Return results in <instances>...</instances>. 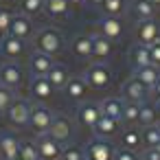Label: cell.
I'll return each instance as SVG.
<instances>
[{
	"label": "cell",
	"mask_w": 160,
	"mask_h": 160,
	"mask_svg": "<svg viewBox=\"0 0 160 160\" xmlns=\"http://www.w3.org/2000/svg\"><path fill=\"white\" fill-rule=\"evenodd\" d=\"M46 79L51 81V86H53L55 90H64V86H66L68 79H70V72H68V68H66L64 64H53V68L46 72Z\"/></svg>",
	"instance_id": "cell-21"
},
{
	"label": "cell",
	"mask_w": 160,
	"mask_h": 160,
	"mask_svg": "<svg viewBox=\"0 0 160 160\" xmlns=\"http://www.w3.org/2000/svg\"><path fill=\"white\" fill-rule=\"evenodd\" d=\"M13 99H16L13 90L5 88V86H0V114H5V112L9 110V105L13 103Z\"/></svg>",
	"instance_id": "cell-36"
},
{
	"label": "cell",
	"mask_w": 160,
	"mask_h": 160,
	"mask_svg": "<svg viewBox=\"0 0 160 160\" xmlns=\"http://www.w3.org/2000/svg\"><path fill=\"white\" fill-rule=\"evenodd\" d=\"M59 160H62V158H59Z\"/></svg>",
	"instance_id": "cell-48"
},
{
	"label": "cell",
	"mask_w": 160,
	"mask_h": 160,
	"mask_svg": "<svg viewBox=\"0 0 160 160\" xmlns=\"http://www.w3.org/2000/svg\"><path fill=\"white\" fill-rule=\"evenodd\" d=\"M88 92H90V88H88L83 75L81 77H70L68 83L64 86V94H66L68 101H83L88 97Z\"/></svg>",
	"instance_id": "cell-15"
},
{
	"label": "cell",
	"mask_w": 160,
	"mask_h": 160,
	"mask_svg": "<svg viewBox=\"0 0 160 160\" xmlns=\"http://www.w3.org/2000/svg\"><path fill=\"white\" fill-rule=\"evenodd\" d=\"M18 158H22V160H40V151H38L35 140H20Z\"/></svg>",
	"instance_id": "cell-30"
},
{
	"label": "cell",
	"mask_w": 160,
	"mask_h": 160,
	"mask_svg": "<svg viewBox=\"0 0 160 160\" xmlns=\"http://www.w3.org/2000/svg\"><path fill=\"white\" fill-rule=\"evenodd\" d=\"M83 79H86L90 90H105L112 83V72H110V68L103 62H99V64H92L83 72Z\"/></svg>",
	"instance_id": "cell-2"
},
{
	"label": "cell",
	"mask_w": 160,
	"mask_h": 160,
	"mask_svg": "<svg viewBox=\"0 0 160 160\" xmlns=\"http://www.w3.org/2000/svg\"><path fill=\"white\" fill-rule=\"evenodd\" d=\"M68 2H70V7H72V5H77V7H83V5L88 2V0H68Z\"/></svg>",
	"instance_id": "cell-42"
},
{
	"label": "cell",
	"mask_w": 160,
	"mask_h": 160,
	"mask_svg": "<svg viewBox=\"0 0 160 160\" xmlns=\"http://www.w3.org/2000/svg\"><path fill=\"white\" fill-rule=\"evenodd\" d=\"M140 158H142V160H160V151H158L156 147H147Z\"/></svg>",
	"instance_id": "cell-40"
},
{
	"label": "cell",
	"mask_w": 160,
	"mask_h": 160,
	"mask_svg": "<svg viewBox=\"0 0 160 160\" xmlns=\"http://www.w3.org/2000/svg\"><path fill=\"white\" fill-rule=\"evenodd\" d=\"M103 114H101V108H99V103H83V105H79V110H77V121L83 125V127H94L97 125V121L101 118Z\"/></svg>",
	"instance_id": "cell-18"
},
{
	"label": "cell",
	"mask_w": 160,
	"mask_h": 160,
	"mask_svg": "<svg viewBox=\"0 0 160 160\" xmlns=\"http://www.w3.org/2000/svg\"><path fill=\"white\" fill-rule=\"evenodd\" d=\"M44 11L53 20H64L70 16V2L68 0H44Z\"/></svg>",
	"instance_id": "cell-20"
},
{
	"label": "cell",
	"mask_w": 160,
	"mask_h": 160,
	"mask_svg": "<svg viewBox=\"0 0 160 160\" xmlns=\"http://www.w3.org/2000/svg\"><path fill=\"white\" fill-rule=\"evenodd\" d=\"M92 129H94V136H97V138H105V140H108V138H112L114 134H118V129H121V121L110 118V116H101Z\"/></svg>",
	"instance_id": "cell-19"
},
{
	"label": "cell",
	"mask_w": 160,
	"mask_h": 160,
	"mask_svg": "<svg viewBox=\"0 0 160 160\" xmlns=\"http://www.w3.org/2000/svg\"><path fill=\"white\" fill-rule=\"evenodd\" d=\"M62 160H86V153H83V149H79L75 145H68L62 151Z\"/></svg>",
	"instance_id": "cell-37"
},
{
	"label": "cell",
	"mask_w": 160,
	"mask_h": 160,
	"mask_svg": "<svg viewBox=\"0 0 160 160\" xmlns=\"http://www.w3.org/2000/svg\"><path fill=\"white\" fill-rule=\"evenodd\" d=\"M129 59H132V64H134V70H136V68H142V66H147V64H151V62H149V48L142 46V44L132 46Z\"/></svg>",
	"instance_id": "cell-27"
},
{
	"label": "cell",
	"mask_w": 160,
	"mask_h": 160,
	"mask_svg": "<svg viewBox=\"0 0 160 160\" xmlns=\"http://www.w3.org/2000/svg\"><path fill=\"white\" fill-rule=\"evenodd\" d=\"M88 2L94 5V7H101V5H103V0H88Z\"/></svg>",
	"instance_id": "cell-43"
},
{
	"label": "cell",
	"mask_w": 160,
	"mask_h": 160,
	"mask_svg": "<svg viewBox=\"0 0 160 160\" xmlns=\"http://www.w3.org/2000/svg\"><path fill=\"white\" fill-rule=\"evenodd\" d=\"M31 108L33 103L27 101V99H13V103L9 105V110L5 112L7 121L13 125V127H27L29 125V118H31Z\"/></svg>",
	"instance_id": "cell-3"
},
{
	"label": "cell",
	"mask_w": 160,
	"mask_h": 160,
	"mask_svg": "<svg viewBox=\"0 0 160 160\" xmlns=\"http://www.w3.org/2000/svg\"><path fill=\"white\" fill-rule=\"evenodd\" d=\"M53 118H55V112H53L51 108H46L44 103H40V105H33V108H31L29 127H31V129H33L38 136H42V134H48V127H51Z\"/></svg>",
	"instance_id": "cell-4"
},
{
	"label": "cell",
	"mask_w": 160,
	"mask_h": 160,
	"mask_svg": "<svg viewBox=\"0 0 160 160\" xmlns=\"http://www.w3.org/2000/svg\"><path fill=\"white\" fill-rule=\"evenodd\" d=\"M121 145H123L125 149H129V151H136V149L142 145V134H140L138 129L129 127V129H125V132L121 134Z\"/></svg>",
	"instance_id": "cell-26"
},
{
	"label": "cell",
	"mask_w": 160,
	"mask_h": 160,
	"mask_svg": "<svg viewBox=\"0 0 160 160\" xmlns=\"http://www.w3.org/2000/svg\"><path fill=\"white\" fill-rule=\"evenodd\" d=\"M125 33V27L118 18H110V16H103L101 22H99V35L108 38L110 42H118Z\"/></svg>",
	"instance_id": "cell-14"
},
{
	"label": "cell",
	"mask_w": 160,
	"mask_h": 160,
	"mask_svg": "<svg viewBox=\"0 0 160 160\" xmlns=\"http://www.w3.org/2000/svg\"><path fill=\"white\" fill-rule=\"evenodd\" d=\"M35 145H38V151H40V160H59V158H62L64 145H62L59 140L51 138L48 134L38 136Z\"/></svg>",
	"instance_id": "cell-8"
},
{
	"label": "cell",
	"mask_w": 160,
	"mask_h": 160,
	"mask_svg": "<svg viewBox=\"0 0 160 160\" xmlns=\"http://www.w3.org/2000/svg\"><path fill=\"white\" fill-rule=\"evenodd\" d=\"M33 42H35V51L44 53V55H51V57L57 55V53H62V48H64V35L55 27L40 29L33 35Z\"/></svg>",
	"instance_id": "cell-1"
},
{
	"label": "cell",
	"mask_w": 160,
	"mask_h": 160,
	"mask_svg": "<svg viewBox=\"0 0 160 160\" xmlns=\"http://www.w3.org/2000/svg\"><path fill=\"white\" fill-rule=\"evenodd\" d=\"M0 53L9 62H18L20 57L27 55V42H22L18 38H11V35H5V38H0Z\"/></svg>",
	"instance_id": "cell-11"
},
{
	"label": "cell",
	"mask_w": 160,
	"mask_h": 160,
	"mask_svg": "<svg viewBox=\"0 0 160 160\" xmlns=\"http://www.w3.org/2000/svg\"><path fill=\"white\" fill-rule=\"evenodd\" d=\"M13 160H22V158H13Z\"/></svg>",
	"instance_id": "cell-47"
},
{
	"label": "cell",
	"mask_w": 160,
	"mask_h": 160,
	"mask_svg": "<svg viewBox=\"0 0 160 160\" xmlns=\"http://www.w3.org/2000/svg\"><path fill=\"white\" fill-rule=\"evenodd\" d=\"M136 40L142 46H151L160 40V24L156 20H138L136 24Z\"/></svg>",
	"instance_id": "cell-10"
},
{
	"label": "cell",
	"mask_w": 160,
	"mask_h": 160,
	"mask_svg": "<svg viewBox=\"0 0 160 160\" xmlns=\"http://www.w3.org/2000/svg\"><path fill=\"white\" fill-rule=\"evenodd\" d=\"M149 94H151L153 99H160V79H158V81L149 88Z\"/></svg>",
	"instance_id": "cell-41"
},
{
	"label": "cell",
	"mask_w": 160,
	"mask_h": 160,
	"mask_svg": "<svg viewBox=\"0 0 160 160\" xmlns=\"http://www.w3.org/2000/svg\"><path fill=\"white\" fill-rule=\"evenodd\" d=\"M138 112H140V105H136V103H125V108H123V116H121V123L138 125Z\"/></svg>",
	"instance_id": "cell-33"
},
{
	"label": "cell",
	"mask_w": 160,
	"mask_h": 160,
	"mask_svg": "<svg viewBox=\"0 0 160 160\" xmlns=\"http://www.w3.org/2000/svg\"><path fill=\"white\" fill-rule=\"evenodd\" d=\"M101 11H103V16L118 18V16L125 11V0H103V5H101Z\"/></svg>",
	"instance_id": "cell-31"
},
{
	"label": "cell",
	"mask_w": 160,
	"mask_h": 160,
	"mask_svg": "<svg viewBox=\"0 0 160 160\" xmlns=\"http://www.w3.org/2000/svg\"><path fill=\"white\" fill-rule=\"evenodd\" d=\"M22 83H24V68L18 62H5L0 66V86L18 90Z\"/></svg>",
	"instance_id": "cell-5"
},
{
	"label": "cell",
	"mask_w": 160,
	"mask_h": 160,
	"mask_svg": "<svg viewBox=\"0 0 160 160\" xmlns=\"http://www.w3.org/2000/svg\"><path fill=\"white\" fill-rule=\"evenodd\" d=\"M29 94L31 99L44 103V101H51L53 94H55V88L51 86V81L46 77H31V83H29Z\"/></svg>",
	"instance_id": "cell-12"
},
{
	"label": "cell",
	"mask_w": 160,
	"mask_h": 160,
	"mask_svg": "<svg viewBox=\"0 0 160 160\" xmlns=\"http://www.w3.org/2000/svg\"><path fill=\"white\" fill-rule=\"evenodd\" d=\"M44 11V0H20V13L33 18Z\"/></svg>",
	"instance_id": "cell-32"
},
{
	"label": "cell",
	"mask_w": 160,
	"mask_h": 160,
	"mask_svg": "<svg viewBox=\"0 0 160 160\" xmlns=\"http://www.w3.org/2000/svg\"><path fill=\"white\" fill-rule=\"evenodd\" d=\"M149 48V62L153 64V66H158L160 68V40L158 42H153L151 46H147Z\"/></svg>",
	"instance_id": "cell-39"
},
{
	"label": "cell",
	"mask_w": 160,
	"mask_h": 160,
	"mask_svg": "<svg viewBox=\"0 0 160 160\" xmlns=\"http://www.w3.org/2000/svg\"><path fill=\"white\" fill-rule=\"evenodd\" d=\"M48 136L55 138V140H59L62 145L68 142L72 138V121L66 114H55V118H53V123L48 127Z\"/></svg>",
	"instance_id": "cell-9"
},
{
	"label": "cell",
	"mask_w": 160,
	"mask_h": 160,
	"mask_svg": "<svg viewBox=\"0 0 160 160\" xmlns=\"http://www.w3.org/2000/svg\"><path fill=\"white\" fill-rule=\"evenodd\" d=\"M153 108H156V112H158V116H160V99H156V105H153Z\"/></svg>",
	"instance_id": "cell-44"
},
{
	"label": "cell",
	"mask_w": 160,
	"mask_h": 160,
	"mask_svg": "<svg viewBox=\"0 0 160 160\" xmlns=\"http://www.w3.org/2000/svg\"><path fill=\"white\" fill-rule=\"evenodd\" d=\"M53 57L51 55H44L40 51H35L31 57H29V70H31V77H46V72L53 68Z\"/></svg>",
	"instance_id": "cell-17"
},
{
	"label": "cell",
	"mask_w": 160,
	"mask_h": 160,
	"mask_svg": "<svg viewBox=\"0 0 160 160\" xmlns=\"http://www.w3.org/2000/svg\"><path fill=\"white\" fill-rule=\"evenodd\" d=\"M134 77H136L142 86L151 88V86L160 79V68L153 66V64H147V66H142V68H136V70H134Z\"/></svg>",
	"instance_id": "cell-25"
},
{
	"label": "cell",
	"mask_w": 160,
	"mask_h": 160,
	"mask_svg": "<svg viewBox=\"0 0 160 160\" xmlns=\"http://www.w3.org/2000/svg\"><path fill=\"white\" fill-rule=\"evenodd\" d=\"M9 35H11V38H18V40H22V42L31 40V38H33V22H31V18L24 16V13H16L13 20H11Z\"/></svg>",
	"instance_id": "cell-13"
},
{
	"label": "cell",
	"mask_w": 160,
	"mask_h": 160,
	"mask_svg": "<svg viewBox=\"0 0 160 160\" xmlns=\"http://www.w3.org/2000/svg\"><path fill=\"white\" fill-rule=\"evenodd\" d=\"M132 11L138 20H151L156 13V7L149 2V0H134L132 2Z\"/></svg>",
	"instance_id": "cell-28"
},
{
	"label": "cell",
	"mask_w": 160,
	"mask_h": 160,
	"mask_svg": "<svg viewBox=\"0 0 160 160\" xmlns=\"http://www.w3.org/2000/svg\"><path fill=\"white\" fill-rule=\"evenodd\" d=\"M149 2H151L153 7H160V0H149Z\"/></svg>",
	"instance_id": "cell-45"
},
{
	"label": "cell",
	"mask_w": 160,
	"mask_h": 160,
	"mask_svg": "<svg viewBox=\"0 0 160 160\" xmlns=\"http://www.w3.org/2000/svg\"><path fill=\"white\" fill-rule=\"evenodd\" d=\"M142 142L147 147H156L160 142V125H149L142 127Z\"/></svg>",
	"instance_id": "cell-34"
},
{
	"label": "cell",
	"mask_w": 160,
	"mask_h": 160,
	"mask_svg": "<svg viewBox=\"0 0 160 160\" xmlns=\"http://www.w3.org/2000/svg\"><path fill=\"white\" fill-rule=\"evenodd\" d=\"M156 149H158V151H160V142H158V145H156Z\"/></svg>",
	"instance_id": "cell-46"
},
{
	"label": "cell",
	"mask_w": 160,
	"mask_h": 160,
	"mask_svg": "<svg viewBox=\"0 0 160 160\" xmlns=\"http://www.w3.org/2000/svg\"><path fill=\"white\" fill-rule=\"evenodd\" d=\"M99 108H101V114H103V116H110V118L121 121L125 101H123V99H116V97H108V99H103V101L99 103Z\"/></svg>",
	"instance_id": "cell-22"
},
{
	"label": "cell",
	"mask_w": 160,
	"mask_h": 160,
	"mask_svg": "<svg viewBox=\"0 0 160 160\" xmlns=\"http://www.w3.org/2000/svg\"><path fill=\"white\" fill-rule=\"evenodd\" d=\"M13 11L9 7H0V38L9 35V29H11V20H13Z\"/></svg>",
	"instance_id": "cell-35"
},
{
	"label": "cell",
	"mask_w": 160,
	"mask_h": 160,
	"mask_svg": "<svg viewBox=\"0 0 160 160\" xmlns=\"http://www.w3.org/2000/svg\"><path fill=\"white\" fill-rule=\"evenodd\" d=\"M112 160H138V156H136V151H129L125 147H118V149H114V158Z\"/></svg>",
	"instance_id": "cell-38"
},
{
	"label": "cell",
	"mask_w": 160,
	"mask_h": 160,
	"mask_svg": "<svg viewBox=\"0 0 160 160\" xmlns=\"http://www.w3.org/2000/svg\"><path fill=\"white\" fill-rule=\"evenodd\" d=\"M112 55V42L108 40V38H103V35H92V57L94 59H99V62H103V59H108Z\"/></svg>",
	"instance_id": "cell-24"
},
{
	"label": "cell",
	"mask_w": 160,
	"mask_h": 160,
	"mask_svg": "<svg viewBox=\"0 0 160 160\" xmlns=\"http://www.w3.org/2000/svg\"><path fill=\"white\" fill-rule=\"evenodd\" d=\"M156 121H158V112H156V108L142 103V105H140V112H138V125L149 127V125H156Z\"/></svg>",
	"instance_id": "cell-29"
},
{
	"label": "cell",
	"mask_w": 160,
	"mask_h": 160,
	"mask_svg": "<svg viewBox=\"0 0 160 160\" xmlns=\"http://www.w3.org/2000/svg\"><path fill=\"white\" fill-rule=\"evenodd\" d=\"M72 55L77 59H92V35H77L72 40Z\"/></svg>",
	"instance_id": "cell-23"
},
{
	"label": "cell",
	"mask_w": 160,
	"mask_h": 160,
	"mask_svg": "<svg viewBox=\"0 0 160 160\" xmlns=\"http://www.w3.org/2000/svg\"><path fill=\"white\" fill-rule=\"evenodd\" d=\"M20 151V138L11 132L0 134V160H13Z\"/></svg>",
	"instance_id": "cell-16"
},
{
	"label": "cell",
	"mask_w": 160,
	"mask_h": 160,
	"mask_svg": "<svg viewBox=\"0 0 160 160\" xmlns=\"http://www.w3.org/2000/svg\"><path fill=\"white\" fill-rule=\"evenodd\" d=\"M123 97L127 99V103H136V105H142V103H147V99L151 97L149 94V88L147 86H142L134 75L123 83Z\"/></svg>",
	"instance_id": "cell-6"
},
{
	"label": "cell",
	"mask_w": 160,
	"mask_h": 160,
	"mask_svg": "<svg viewBox=\"0 0 160 160\" xmlns=\"http://www.w3.org/2000/svg\"><path fill=\"white\" fill-rule=\"evenodd\" d=\"M83 153H86V160H112L114 158V147L105 138H97L94 136L86 145Z\"/></svg>",
	"instance_id": "cell-7"
}]
</instances>
